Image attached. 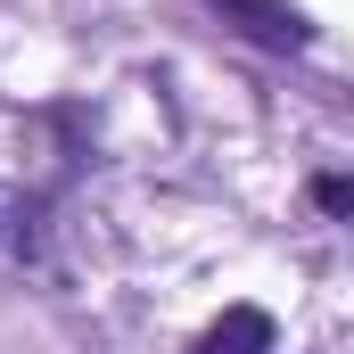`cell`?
Masks as SVG:
<instances>
[{"label":"cell","mask_w":354,"mask_h":354,"mask_svg":"<svg viewBox=\"0 0 354 354\" xmlns=\"http://www.w3.org/2000/svg\"><path fill=\"white\" fill-rule=\"evenodd\" d=\"M223 25H239L248 41H264V50H305L313 41V25H305V8H288V0H206Z\"/></svg>","instance_id":"6da1fadb"},{"label":"cell","mask_w":354,"mask_h":354,"mask_svg":"<svg viewBox=\"0 0 354 354\" xmlns=\"http://www.w3.org/2000/svg\"><path fill=\"white\" fill-rule=\"evenodd\" d=\"M313 198H322L330 214H354V189H346V181H313Z\"/></svg>","instance_id":"3957f363"},{"label":"cell","mask_w":354,"mask_h":354,"mask_svg":"<svg viewBox=\"0 0 354 354\" xmlns=\"http://www.w3.org/2000/svg\"><path fill=\"white\" fill-rule=\"evenodd\" d=\"M189 354H272V313L264 305H231Z\"/></svg>","instance_id":"7a4b0ae2"}]
</instances>
